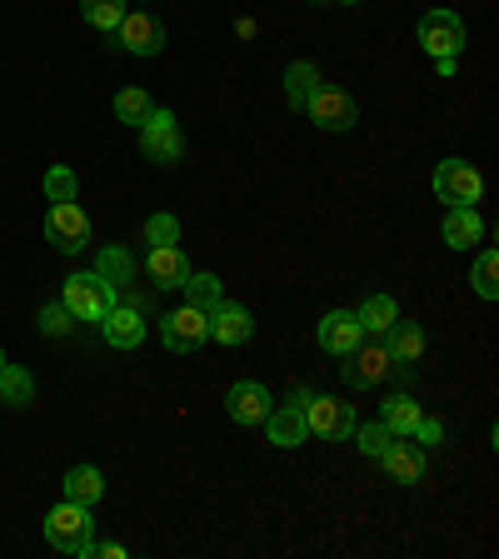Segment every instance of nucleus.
Listing matches in <instances>:
<instances>
[{"mask_svg":"<svg viewBox=\"0 0 499 559\" xmlns=\"http://www.w3.org/2000/svg\"><path fill=\"white\" fill-rule=\"evenodd\" d=\"M95 275L100 280H110V285H130L135 280V260H130V250H120V245H105L100 250V260H95Z\"/></svg>","mask_w":499,"mask_h":559,"instance_id":"393cba45","label":"nucleus"},{"mask_svg":"<svg viewBox=\"0 0 499 559\" xmlns=\"http://www.w3.org/2000/svg\"><path fill=\"white\" fill-rule=\"evenodd\" d=\"M305 116H310L320 130H355L360 105H355L349 91H340V85H320V91L310 95V105H305Z\"/></svg>","mask_w":499,"mask_h":559,"instance_id":"1a4fd4ad","label":"nucleus"},{"mask_svg":"<svg viewBox=\"0 0 499 559\" xmlns=\"http://www.w3.org/2000/svg\"><path fill=\"white\" fill-rule=\"evenodd\" d=\"M384 349H390V360L395 365H415L425 355V330L415 320H395V325L384 330Z\"/></svg>","mask_w":499,"mask_h":559,"instance_id":"aec40b11","label":"nucleus"},{"mask_svg":"<svg viewBox=\"0 0 499 559\" xmlns=\"http://www.w3.org/2000/svg\"><path fill=\"white\" fill-rule=\"evenodd\" d=\"M46 539L60 549V555H91V545H95V520H91V504L60 500L56 510L46 514Z\"/></svg>","mask_w":499,"mask_h":559,"instance_id":"f03ea898","label":"nucleus"},{"mask_svg":"<svg viewBox=\"0 0 499 559\" xmlns=\"http://www.w3.org/2000/svg\"><path fill=\"white\" fill-rule=\"evenodd\" d=\"M349 440L360 444L365 454H375V460H380V450L390 444V425H384V419H375V425H355V435H349Z\"/></svg>","mask_w":499,"mask_h":559,"instance_id":"473e14b6","label":"nucleus"},{"mask_svg":"<svg viewBox=\"0 0 499 559\" xmlns=\"http://www.w3.org/2000/svg\"><path fill=\"white\" fill-rule=\"evenodd\" d=\"M100 335L110 340V349H140L145 340V314L135 305H116V310L100 320Z\"/></svg>","mask_w":499,"mask_h":559,"instance_id":"a211bd4d","label":"nucleus"},{"mask_svg":"<svg viewBox=\"0 0 499 559\" xmlns=\"http://www.w3.org/2000/svg\"><path fill=\"white\" fill-rule=\"evenodd\" d=\"M250 335H256V314L245 310L240 300H221L210 310V340L215 345H245Z\"/></svg>","mask_w":499,"mask_h":559,"instance_id":"4468645a","label":"nucleus"},{"mask_svg":"<svg viewBox=\"0 0 499 559\" xmlns=\"http://www.w3.org/2000/svg\"><path fill=\"white\" fill-rule=\"evenodd\" d=\"M70 320H75V314L66 310V300H60V305H46V310H40V330H46V335H66Z\"/></svg>","mask_w":499,"mask_h":559,"instance_id":"f704fd0d","label":"nucleus"},{"mask_svg":"<svg viewBox=\"0 0 499 559\" xmlns=\"http://www.w3.org/2000/svg\"><path fill=\"white\" fill-rule=\"evenodd\" d=\"M60 300H66V310L75 314V320H95L100 325L105 314L116 310V285L110 280H100L95 270H81V275L66 280V290H60Z\"/></svg>","mask_w":499,"mask_h":559,"instance_id":"7ed1b4c3","label":"nucleus"},{"mask_svg":"<svg viewBox=\"0 0 499 559\" xmlns=\"http://www.w3.org/2000/svg\"><path fill=\"white\" fill-rule=\"evenodd\" d=\"M419 415H425V409H419L409 395H390V400L380 405V419L390 425V435H409V430L419 425Z\"/></svg>","mask_w":499,"mask_h":559,"instance_id":"bb28decb","label":"nucleus"},{"mask_svg":"<svg viewBox=\"0 0 499 559\" xmlns=\"http://www.w3.org/2000/svg\"><path fill=\"white\" fill-rule=\"evenodd\" d=\"M355 320H360L365 335H384V330H390V325L400 320V305L390 300V295H370V300H365L360 310H355Z\"/></svg>","mask_w":499,"mask_h":559,"instance_id":"b1692460","label":"nucleus"},{"mask_svg":"<svg viewBox=\"0 0 499 559\" xmlns=\"http://www.w3.org/2000/svg\"><path fill=\"white\" fill-rule=\"evenodd\" d=\"M31 400H35V374L25 370V365H11V360H5V370H0V405L25 409Z\"/></svg>","mask_w":499,"mask_h":559,"instance_id":"5701e85b","label":"nucleus"},{"mask_svg":"<svg viewBox=\"0 0 499 559\" xmlns=\"http://www.w3.org/2000/svg\"><path fill=\"white\" fill-rule=\"evenodd\" d=\"M145 275H151L155 290H180L190 280V255L180 245H151L145 250Z\"/></svg>","mask_w":499,"mask_h":559,"instance_id":"ddd939ff","label":"nucleus"},{"mask_svg":"<svg viewBox=\"0 0 499 559\" xmlns=\"http://www.w3.org/2000/svg\"><path fill=\"white\" fill-rule=\"evenodd\" d=\"M151 245H180V221H175L170 210H161V215L145 221V250H151Z\"/></svg>","mask_w":499,"mask_h":559,"instance_id":"7c9ffc66","label":"nucleus"},{"mask_svg":"<svg viewBox=\"0 0 499 559\" xmlns=\"http://www.w3.org/2000/svg\"><path fill=\"white\" fill-rule=\"evenodd\" d=\"M161 340L175 355H190V349H200L210 340V314L195 310V305H180V310H170L161 320Z\"/></svg>","mask_w":499,"mask_h":559,"instance_id":"6e6552de","label":"nucleus"},{"mask_svg":"<svg viewBox=\"0 0 499 559\" xmlns=\"http://www.w3.org/2000/svg\"><path fill=\"white\" fill-rule=\"evenodd\" d=\"M116 46L120 50H130V56H161L165 50V25L155 21V15H145V11H126V21L116 25Z\"/></svg>","mask_w":499,"mask_h":559,"instance_id":"9d476101","label":"nucleus"},{"mask_svg":"<svg viewBox=\"0 0 499 559\" xmlns=\"http://www.w3.org/2000/svg\"><path fill=\"white\" fill-rule=\"evenodd\" d=\"M60 485H66V500H75V504H100L105 500V475L95 465H75Z\"/></svg>","mask_w":499,"mask_h":559,"instance_id":"4be33fe9","label":"nucleus"},{"mask_svg":"<svg viewBox=\"0 0 499 559\" xmlns=\"http://www.w3.org/2000/svg\"><path fill=\"white\" fill-rule=\"evenodd\" d=\"M320 66L314 60H295L290 70H285V100H290V110H300L305 116V105H310V95L320 91Z\"/></svg>","mask_w":499,"mask_h":559,"instance_id":"412c9836","label":"nucleus"},{"mask_svg":"<svg viewBox=\"0 0 499 559\" xmlns=\"http://www.w3.org/2000/svg\"><path fill=\"white\" fill-rule=\"evenodd\" d=\"M225 409H230L235 425H265V415H270L275 405H270V390H265V384L240 380V384H230V395H225Z\"/></svg>","mask_w":499,"mask_h":559,"instance_id":"2eb2a0df","label":"nucleus"},{"mask_svg":"<svg viewBox=\"0 0 499 559\" xmlns=\"http://www.w3.org/2000/svg\"><path fill=\"white\" fill-rule=\"evenodd\" d=\"M0 370H5V349H0Z\"/></svg>","mask_w":499,"mask_h":559,"instance_id":"4c0bfd02","label":"nucleus"},{"mask_svg":"<svg viewBox=\"0 0 499 559\" xmlns=\"http://www.w3.org/2000/svg\"><path fill=\"white\" fill-rule=\"evenodd\" d=\"M91 555H100V559H126V545H100V549L91 545Z\"/></svg>","mask_w":499,"mask_h":559,"instance_id":"c9c22d12","label":"nucleus"},{"mask_svg":"<svg viewBox=\"0 0 499 559\" xmlns=\"http://www.w3.org/2000/svg\"><path fill=\"white\" fill-rule=\"evenodd\" d=\"M419 46H425L430 60H444V56L460 60V50L470 46L465 21H460L454 11H425L419 15Z\"/></svg>","mask_w":499,"mask_h":559,"instance_id":"20e7f679","label":"nucleus"},{"mask_svg":"<svg viewBox=\"0 0 499 559\" xmlns=\"http://www.w3.org/2000/svg\"><path fill=\"white\" fill-rule=\"evenodd\" d=\"M140 155H145V160H155V165H175L180 155H186V135H180L175 116H170V110H161V105H155L151 120L140 126Z\"/></svg>","mask_w":499,"mask_h":559,"instance_id":"39448f33","label":"nucleus"},{"mask_svg":"<svg viewBox=\"0 0 499 559\" xmlns=\"http://www.w3.org/2000/svg\"><path fill=\"white\" fill-rule=\"evenodd\" d=\"M440 235H444V245H450V250H475V245H485V221H479L475 205H450Z\"/></svg>","mask_w":499,"mask_h":559,"instance_id":"f3484780","label":"nucleus"},{"mask_svg":"<svg viewBox=\"0 0 499 559\" xmlns=\"http://www.w3.org/2000/svg\"><path fill=\"white\" fill-rule=\"evenodd\" d=\"M475 295L479 300H499V255L495 250H479V260H475Z\"/></svg>","mask_w":499,"mask_h":559,"instance_id":"c756f323","label":"nucleus"},{"mask_svg":"<svg viewBox=\"0 0 499 559\" xmlns=\"http://www.w3.org/2000/svg\"><path fill=\"white\" fill-rule=\"evenodd\" d=\"M126 11H130L126 0H81V15L105 35H116V25L126 21Z\"/></svg>","mask_w":499,"mask_h":559,"instance_id":"cd10ccee","label":"nucleus"},{"mask_svg":"<svg viewBox=\"0 0 499 559\" xmlns=\"http://www.w3.org/2000/svg\"><path fill=\"white\" fill-rule=\"evenodd\" d=\"M380 465L395 485H419L425 479V450L409 435H390V444L380 450Z\"/></svg>","mask_w":499,"mask_h":559,"instance_id":"f8f14e48","label":"nucleus"},{"mask_svg":"<svg viewBox=\"0 0 499 559\" xmlns=\"http://www.w3.org/2000/svg\"><path fill=\"white\" fill-rule=\"evenodd\" d=\"M409 440H415L419 450H435V444L444 440V425H440V419H430V415H419V425L409 430Z\"/></svg>","mask_w":499,"mask_h":559,"instance_id":"72a5a7b5","label":"nucleus"},{"mask_svg":"<svg viewBox=\"0 0 499 559\" xmlns=\"http://www.w3.org/2000/svg\"><path fill=\"white\" fill-rule=\"evenodd\" d=\"M46 240L56 245L60 255H75L91 245V215H85L75 200H56L46 215Z\"/></svg>","mask_w":499,"mask_h":559,"instance_id":"423d86ee","label":"nucleus"},{"mask_svg":"<svg viewBox=\"0 0 499 559\" xmlns=\"http://www.w3.org/2000/svg\"><path fill=\"white\" fill-rule=\"evenodd\" d=\"M314 340H320V349H330V355L345 360L349 349L365 340V330H360V320H355L349 310H330L325 320H320V330H314Z\"/></svg>","mask_w":499,"mask_h":559,"instance_id":"dca6fc26","label":"nucleus"},{"mask_svg":"<svg viewBox=\"0 0 499 559\" xmlns=\"http://www.w3.org/2000/svg\"><path fill=\"white\" fill-rule=\"evenodd\" d=\"M295 405L305 409V425H310V435H320V440L340 444L355 435V425H360V415H355V400H335V395H295Z\"/></svg>","mask_w":499,"mask_h":559,"instance_id":"f257e3e1","label":"nucleus"},{"mask_svg":"<svg viewBox=\"0 0 499 559\" xmlns=\"http://www.w3.org/2000/svg\"><path fill=\"white\" fill-rule=\"evenodd\" d=\"M265 430H270V444H280V450H295V444L310 440V425H305V409L295 405H275L265 415Z\"/></svg>","mask_w":499,"mask_h":559,"instance_id":"6ab92c4d","label":"nucleus"},{"mask_svg":"<svg viewBox=\"0 0 499 559\" xmlns=\"http://www.w3.org/2000/svg\"><path fill=\"white\" fill-rule=\"evenodd\" d=\"M335 5H360V0H335Z\"/></svg>","mask_w":499,"mask_h":559,"instance_id":"e433bc0d","label":"nucleus"},{"mask_svg":"<svg viewBox=\"0 0 499 559\" xmlns=\"http://www.w3.org/2000/svg\"><path fill=\"white\" fill-rule=\"evenodd\" d=\"M435 195H440L444 205H479L485 175H479L470 160H440L435 165Z\"/></svg>","mask_w":499,"mask_h":559,"instance_id":"0eeeda50","label":"nucleus"},{"mask_svg":"<svg viewBox=\"0 0 499 559\" xmlns=\"http://www.w3.org/2000/svg\"><path fill=\"white\" fill-rule=\"evenodd\" d=\"M390 365H395V360H390V349H384V345H365V340H360V345L345 355L340 374H345L355 390H375V384L390 374Z\"/></svg>","mask_w":499,"mask_h":559,"instance_id":"9b49d317","label":"nucleus"},{"mask_svg":"<svg viewBox=\"0 0 499 559\" xmlns=\"http://www.w3.org/2000/svg\"><path fill=\"white\" fill-rule=\"evenodd\" d=\"M75 190H81L75 170H70V165H50V170H46V195H50V205H56V200H75Z\"/></svg>","mask_w":499,"mask_h":559,"instance_id":"2f4dec72","label":"nucleus"},{"mask_svg":"<svg viewBox=\"0 0 499 559\" xmlns=\"http://www.w3.org/2000/svg\"><path fill=\"white\" fill-rule=\"evenodd\" d=\"M151 110H155V105H151V95H145V91H135V85H126V91H120L116 95V116L120 120H126V126H145V120H151Z\"/></svg>","mask_w":499,"mask_h":559,"instance_id":"c85d7f7f","label":"nucleus"},{"mask_svg":"<svg viewBox=\"0 0 499 559\" xmlns=\"http://www.w3.org/2000/svg\"><path fill=\"white\" fill-rule=\"evenodd\" d=\"M180 290H186V305H195V310H205V314L225 300V285H221V280H215V275H205V270H200V275H195V270H190V280H186V285H180Z\"/></svg>","mask_w":499,"mask_h":559,"instance_id":"a878e982","label":"nucleus"}]
</instances>
